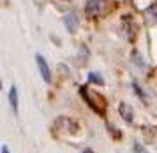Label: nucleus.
<instances>
[{
  "instance_id": "obj_1",
  "label": "nucleus",
  "mask_w": 157,
  "mask_h": 153,
  "mask_svg": "<svg viewBox=\"0 0 157 153\" xmlns=\"http://www.w3.org/2000/svg\"><path fill=\"white\" fill-rule=\"evenodd\" d=\"M83 91V95H85V99H86V102H88V104L92 106L94 109H95V111L97 113H102L104 111V100H102V99L99 97V93H94V91H86V90H81Z\"/></svg>"
},
{
  "instance_id": "obj_2",
  "label": "nucleus",
  "mask_w": 157,
  "mask_h": 153,
  "mask_svg": "<svg viewBox=\"0 0 157 153\" xmlns=\"http://www.w3.org/2000/svg\"><path fill=\"white\" fill-rule=\"evenodd\" d=\"M102 6H104V0H88V4H86V14L97 16L102 11Z\"/></svg>"
},
{
  "instance_id": "obj_3",
  "label": "nucleus",
  "mask_w": 157,
  "mask_h": 153,
  "mask_svg": "<svg viewBox=\"0 0 157 153\" xmlns=\"http://www.w3.org/2000/svg\"><path fill=\"white\" fill-rule=\"evenodd\" d=\"M37 65H39V70H41L43 79L46 81V83H50L51 81V72H50V69H48V63L44 62V58L41 55H37Z\"/></svg>"
},
{
  "instance_id": "obj_4",
  "label": "nucleus",
  "mask_w": 157,
  "mask_h": 153,
  "mask_svg": "<svg viewBox=\"0 0 157 153\" xmlns=\"http://www.w3.org/2000/svg\"><path fill=\"white\" fill-rule=\"evenodd\" d=\"M120 114L125 121H131V120H132V111L129 109L127 104H120Z\"/></svg>"
},
{
  "instance_id": "obj_5",
  "label": "nucleus",
  "mask_w": 157,
  "mask_h": 153,
  "mask_svg": "<svg viewBox=\"0 0 157 153\" xmlns=\"http://www.w3.org/2000/svg\"><path fill=\"white\" fill-rule=\"evenodd\" d=\"M9 100H11V106H13L14 113H18V95H16V88H14V86L11 88V93H9Z\"/></svg>"
},
{
  "instance_id": "obj_6",
  "label": "nucleus",
  "mask_w": 157,
  "mask_h": 153,
  "mask_svg": "<svg viewBox=\"0 0 157 153\" xmlns=\"http://www.w3.org/2000/svg\"><path fill=\"white\" fill-rule=\"evenodd\" d=\"M88 81L97 83V84H102V77H101L99 74H95V72H90V74H88Z\"/></svg>"
},
{
  "instance_id": "obj_7",
  "label": "nucleus",
  "mask_w": 157,
  "mask_h": 153,
  "mask_svg": "<svg viewBox=\"0 0 157 153\" xmlns=\"http://www.w3.org/2000/svg\"><path fill=\"white\" fill-rule=\"evenodd\" d=\"M134 150H136V153H148L145 148H141V144H138V143L134 144Z\"/></svg>"
},
{
  "instance_id": "obj_8",
  "label": "nucleus",
  "mask_w": 157,
  "mask_h": 153,
  "mask_svg": "<svg viewBox=\"0 0 157 153\" xmlns=\"http://www.w3.org/2000/svg\"><path fill=\"white\" fill-rule=\"evenodd\" d=\"M2 153H9V148L7 146H2Z\"/></svg>"
},
{
  "instance_id": "obj_9",
  "label": "nucleus",
  "mask_w": 157,
  "mask_h": 153,
  "mask_svg": "<svg viewBox=\"0 0 157 153\" xmlns=\"http://www.w3.org/2000/svg\"><path fill=\"white\" fill-rule=\"evenodd\" d=\"M83 153H94V151H92V150H85Z\"/></svg>"
}]
</instances>
